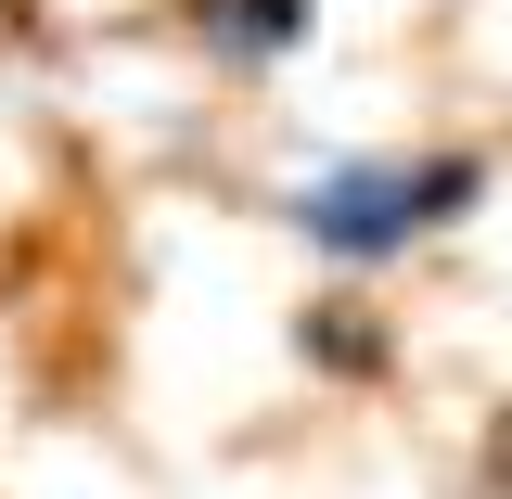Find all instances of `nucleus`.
I'll return each instance as SVG.
<instances>
[{
  "label": "nucleus",
  "instance_id": "1",
  "mask_svg": "<svg viewBox=\"0 0 512 499\" xmlns=\"http://www.w3.org/2000/svg\"><path fill=\"white\" fill-rule=\"evenodd\" d=\"M487 205V154L474 141H448V154H333L308 180L282 192V218H295V244L333 256V269H397L410 244H436Z\"/></svg>",
  "mask_w": 512,
  "mask_h": 499
},
{
  "label": "nucleus",
  "instance_id": "2",
  "mask_svg": "<svg viewBox=\"0 0 512 499\" xmlns=\"http://www.w3.org/2000/svg\"><path fill=\"white\" fill-rule=\"evenodd\" d=\"M180 26L218 64H282V52L320 39V0H180Z\"/></svg>",
  "mask_w": 512,
  "mask_h": 499
}]
</instances>
